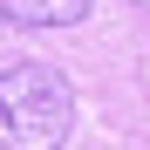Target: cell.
<instances>
[{
    "label": "cell",
    "mask_w": 150,
    "mask_h": 150,
    "mask_svg": "<svg viewBox=\"0 0 150 150\" xmlns=\"http://www.w3.org/2000/svg\"><path fill=\"white\" fill-rule=\"evenodd\" d=\"M0 130L14 150H62L75 130V89L48 62L0 68Z\"/></svg>",
    "instance_id": "cell-1"
},
{
    "label": "cell",
    "mask_w": 150,
    "mask_h": 150,
    "mask_svg": "<svg viewBox=\"0 0 150 150\" xmlns=\"http://www.w3.org/2000/svg\"><path fill=\"white\" fill-rule=\"evenodd\" d=\"M0 21H14V28H75V21H89V0H0Z\"/></svg>",
    "instance_id": "cell-2"
},
{
    "label": "cell",
    "mask_w": 150,
    "mask_h": 150,
    "mask_svg": "<svg viewBox=\"0 0 150 150\" xmlns=\"http://www.w3.org/2000/svg\"><path fill=\"white\" fill-rule=\"evenodd\" d=\"M0 150H14V143H7V130H0Z\"/></svg>",
    "instance_id": "cell-3"
},
{
    "label": "cell",
    "mask_w": 150,
    "mask_h": 150,
    "mask_svg": "<svg viewBox=\"0 0 150 150\" xmlns=\"http://www.w3.org/2000/svg\"><path fill=\"white\" fill-rule=\"evenodd\" d=\"M143 7H150V0H143Z\"/></svg>",
    "instance_id": "cell-4"
}]
</instances>
